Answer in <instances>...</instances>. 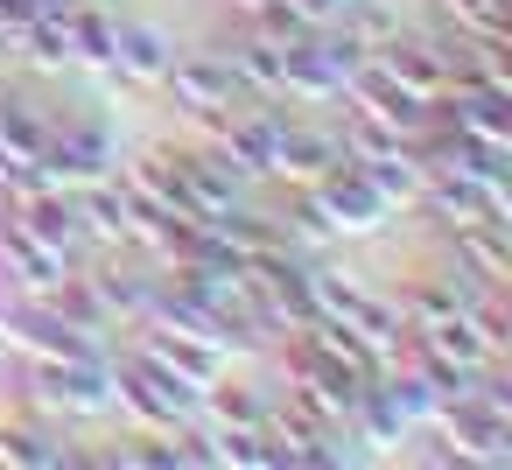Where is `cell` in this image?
<instances>
[{
    "mask_svg": "<svg viewBox=\"0 0 512 470\" xmlns=\"http://www.w3.org/2000/svg\"><path fill=\"white\" fill-rule=\"evenodd\" d=\"M113 400L127 407V421H134V428H148V435H176L204 393H190L183 379L155 372L148 358H120V365H113Z\"/></svg>",
    "mask_w": 512,
    "mask_h": 470,
    "instance_id": "6da1fadb",
    "label": "cell"
},
{
    "mask_svg": "<svg viewBox=\"0 0 512 470\" xmlns=\"http://www.w3.org/2000/svg\"><path fill=\"white\" fill-rule=\"evenodd\" d=\"M344 162V141L337 134H323V127H302V120H288L281 127V141H274V162H267V176H281V183H316V176H330Z\"/></svg>",
    "mask_w": 512,
    "mask_h": 470,
    "instance_id": "9c48e42d",
    "label": "cell"
},
{
    "mask_svg": "<svg viewBox=\"0 0 512 470\" xmlns=\"http://www.w3.org/2000/svg\"><path fill=\"white\" fill-rule=\"evenodd\" d=\"M225 64H232V78H239L246 99H281V43H267L260 29L232 36L225 43Z\"/></svg>",
    "mask_w": 512,
    "mask_h": 470,
    "instance_id": "30bf717a",
    "label": "cell"
},
{
    "mask_svg": "<svg viewBox=\"0 0 512 470\" xmlns=\"http://www.w3.org/2000/svg\"><path fill=\"white\" fill-rule=\"evenodd\" d=\"M372 64L400 85V92H414V99H442L449 85H456V71H449V50L435 43V36H407V29H393L379 50H372Z\"/></svg>",
    "mask_w": 512,
    "mask_h": 470,
    "instance_id": "8992f818",
    "label": "cell"
},
{
    "mask_svg": "<svg viewBox=\"0 0 512 470\" xmlns=\"http://www.w3.org/2000/svg\"><path fill=\"white\" fill-rule=\"evenodd\" d=\"M64 36H71V64L106 71V50H113V15H99L92 0H71V8H64Z\"/></svg>",
    "mask_w": 512,
    "mask_h": 470,
    "instance_id": "7c38bea8",
    "label": "cell"
},
{
    "mask_svg": "<svg viewBox=\"0 0 512 470\" xmlns=\"http://www.w3.org/2000/svg\"><path fill=\"white\" fill-rule=\"evenodd\" d=\"M176 64V43L148 22H113V50H106V78L113 85H162V71Z\"/></svg>",
    "mask_w": 512,
    "mask_h": 470,
    "instance_id": "ba28073f",
    "label": "cell"
},
{
    "mask_svg": "<svg viewBox=\"0 0 512 470\" xmlns=\"http://www.w3.org/2000/svg\"><path fill=\"white\" fill-rule=\"evenodd\" d=\"M505 15H512V0H442V22H456L470 36H505Z\"/></svg>",
    "mask_w": 512,
    "mask_h": 470,
    "instance_id": "4fadbf2b",
    "label": "cell"
},
{
    "mask_svg": "<svg viewBox=\"0 0 512 470\" xmlns=\"http://www.w3.org/2000/svg\"><path fill=\"white\" fill-rule=\"evenodd\" d=\"M309 204L323 211L330 239H337V232H344V239H358V232H379V225L393 218V204L365 183V169H358L351 155H344L330 176H316V183H309Z\"/></svg>",
    "mask_w": 512,
    "mask_h": 470,
    "instance_id": "3957f363",
    "label": "cell"
},
{
    "mask_svg": "<svg viewBox=\"0 0 512 470\" xmlns=\"http://www.w3.org/2000/svg\"><path fill=\"white\" fill-rule=\"evenodd\" d=\"M0 463H78V449L57 442L36 414H22V421H0Z\"/></svg>",
    "mask_w": 512,
    "mask_h": 470,
    "instance_id": "8fae6325",
    "label": "cell"
},
{
    "mask_svg": "<svg viewBox=\"0 0 512 470\" xmlns=\"http://www.w3.org/2000/svg\"><path fill=\"white\" fill-rule=\"evenodd\" d=\"M162 85H169V99H176L190 120H211V127H218L232 106H246V92H239L232 64H225V57H211V50H204V57H176V64L162 71Z\"/></svg>",
    "mask_w": 512,
    "mask_h": 470,
    "instance_id": "5b68a950",
    "label": "cell"
},
{
    "mask_svg": "<svg viewBox=\"0 0 512 470\" xmlns=\"http://www.w3.org/2000/svg\"><path fill=\"white\" fill-rule=\"evenodd\" d=\"M435 120L484 148H512V92H498V85H449L435 99Z\"/></svg>",
    "mask_w": 512,
    "mask_h": 470,
    "instance_id": "52a82bcc",
    "label": "cell"
},
{
    "mask_svg": "<svg viewBox=\"0 0 512 470\" xmlns=\"http://www.w3.org/2000/svg\"><path fill=\"white\" fill-rule=\"evenodd\" d=\"M36 176L57 183V190H92V183L113 176V141L99 127H43Z\"/></svg>",
    "mask_w": 512,
    "mask_h": 470,
    "instance_id": "277c9868",
    "label": "cell"
},
{
    "mask_svg": "<svg viewBox=\"0 0 512 470\" xmlns=\"http://www.w3.org/2000/svg\"><path fill=\"white\" fill-rule=\"evenodd\" d=\"M204 400H211V421H218V428H260V421H267V407H260L246 386H204Z\"/></svg>",
    "mask_w": 512,
    "mask_h": 470,
    "instance_id": "5bb4252c",
    "label": "cell"
},
{
    "mask_svg": "<svg viewBox=\"0 0 512 470\" xmlns=\"http://www.w3.org/2000/svg\"><path fill=\"white\" fill-rule=\"evenodd\" d=\"M239 8H246V15H260V8H281V0H239Z\"/></svg>",
    "mask_w": 512,
    "mask_h": 470,
    "instance_id": "9a60e30c",
    "label": "cell"
},
{
    "mask_svg": "<svg viewBox=\"0 0 512 470\" xmlns=\"http://www.w3.org/2000/svg\"><path fill=\"white\" fill-rule=\"evenodd\" d=\"M0 344H8L15 358H29V365H43V358H78V351H92L99 337H85L57 302H29V295H15L8 309H0Z\"/></svg>",
    "mask_w": 512,
    "mask_h": 470,
    "instance_id": "7a4b0ae2",
    "label": "cell"
}]
</instances>
